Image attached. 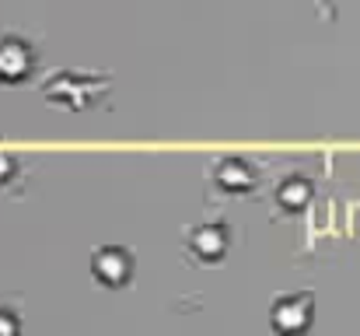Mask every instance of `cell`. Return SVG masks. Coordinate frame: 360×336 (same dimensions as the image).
<instances>
[{
    "label": "cell",
    "mask_w": 360,
    "mask_h": 336,
    "mask_svg": "<svg viewBox=\"0 0 360 336\" xmlns=\"http://www.w3.org/2000/svg\"><path fill=\"white\" fill-rule=\"evenodd\" d=\"M311 309H315V298L304 294V291H294V294H280V298L273 301L269 319H273V326H276L280 333H297V330L308 326Z\"/></svg>",
    "instance_id": "obj_1"
},
{
    "label": "cell",
    "mask_w": 360,
    "mask_h": 336,
    "mask_svg": "<svg viewBox=\"0 0 360 336\" xmlns=\"http://www.w3.org/2000/svg\"><path fill=\"white\" fill-rule=\"evenodd\" d=\"M91 266H95V273L102 277V280H109V284H120L129 277V252L122 249V245H102L98 252H95V259H91Z\"/></svg>",
    "instance_id": "obj_2"
},
{
    "label": "cell",
    "mask_w": 360,
    "mask_h": 336,
    "mask_svg": "<svg viewBox=\"0 0 360 336\" xmlns=\"http://www.w3.org/2000/svg\"><path fill=\"white\" fill-rule=\"evenodd\" d=\"M32 63V46L21 35L0 39V77H21Z\"/></svg>",
    "instance_id": "obj_3"
},
{
    "label": "cell",
    "mask_w": 360,
    "mask_h": 336,
    "mask_svg": "<svg viewBox=\"0 0 360 336\" xmlns=\"http://www.w3.org/2000/svg\"><path fill=\"white\" fill-rule=\"evenodd\" d=\"M214 172H217V182L228 186V189H245V186H252V179H255L252 161L241 158V154H224Z\"/></svg>",
    "instance_id": "obj_4"
},
{
    "label": "cell",
    "mask_w": 360,
    "mask_h": 336,
    "mask_svg": "<svg viewBox=\"0 0 360 336\" xmlns=\"http://www.w3.org/2000/svg\"><path fill=\"white\" fill-rule=\"evenodd\" d=\"M189 242L200 256H221L224 245H228V231L221 221H207V224H196L189 231Z\"/></svg>",
    "instance_id": "obj_5"
},
{
    "label": "cell",
    "mask_w": 360,
    "mask_h": 336,
    "mask_svg": "<svg viewBox=\"0 0 360 336\" xmlns=\"http://www.w3.org/2000/svg\"><path fill=\"white\" fill-rule=\"evenodd\" d=\"M276 197H280V204H287V207H301V204L311 197V182H308L304 175H287V179H280Z\"/></svg>",
    "instance_id": "obj_6"
},
{
    "label": "cell",
    "mask_w": 360,
    "mask_h": 336,
    "mask_svg": "<svg viewBox=\"0 0 360 336\" xmlns=\"http://www.w3.org/2000/svg\"><path fill=\"white\" fill-rule=\"evenodd\" d=\"M18 333V316L11 309H0V336H14Z\"/></svg>",
    "instance_id": "obj_7"
},
{
    "label": "cell",
    "mask_w": 360,
    "mask_h": 336,
    "mask_svg": "<svg viewBox=\"0 0 360 336\" xmlns=\"http://www.w3.org/2000/svg\"><path fill=\"white\" fill-rule=\"evenodd\" d=\"M11 165H14V158H11V154H0V175H7Z\"/></svg>",
    "instance_id": "obj_8"
}]
</instances>
